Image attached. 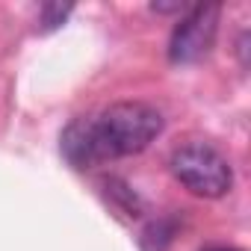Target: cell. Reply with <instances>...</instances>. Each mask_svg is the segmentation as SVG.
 <instances>
[{"label":"cell","mask_w":251,"mask_h":251,"mask_svg":"<svg viewBox=\"0 0 251 251\" xmlns=\"http://www.w3.org/2000/svg\"><path fill=\"white\" fill-rule=\"evenodd\" d=\"M204 251H239V248H230V245H210V248H204Z\"/></svg>","instance_id":"5b68a950"},{"label":"cell","mask_w":251,"mask_h":251,"mask_svg":"<svg viewBox=\"0 0 251 251\" xmlns=\"http://www.w3.org/2000/svg\"><path fill=\"white\" fill-rule=\"evenodd\" d=\"M163 133V112L142 100H121L95 115L71 121L62 133V154L77 169H92L145 151Z\"/></svg>","instance_id":"6da1fadb"},{"label":"cell","mask_w":251,"mask_h":251,"mask_svg":"<svg viewBox=\"0 0 251 251\" xmlns=\"http://www.w3.org/2000/svg\"><path fill=\"white\" fill-rule=\"evenodd\" d=\"M172 172L192 195L201 198H222L233 183V172L227 160L213 145L204 142H189L177 148L172 154Z\"/></svg>","instance_id":"7a4b0ae2"},{"label":"cell","mask_w":251,"mask_h":251,"mask_svg":"<svg viewBox=\"0 0 251 251\" xmlns=\"http://www.w3.org/2000/svg\"><path fill=\"white\" fill-rule=\"evenodd\" d=\"M68 12H71L68 6H45V9H42V15H45V18H42L45 30H53V27H59V24L65 21V15H68Z\"/></svg>","instance_id":"277c9868"},{"label":"cell","mask_w":251,"mask_h":251,"mask_svg":"<svg viewBox=\"0 0 251 251\" xmlns=\"http://www.w3.org/2000/svg\"><path fill=\"white\" fill-rule=\"evenodd\" d=\"M216 30H219V6L216 3L189 6L172 30V42H169L172 62L189 65V62L204 59L216 42Z\"/></svg>","instance_id":"3957f363"}]
</instances>
